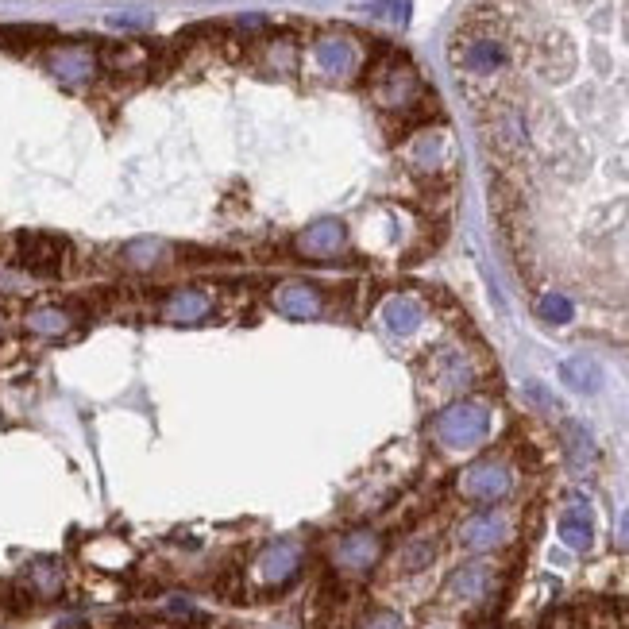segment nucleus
Here are the masks:
<instances>
[{"instance_id":"f257e3e1","label":"nucleus","mask_w":629,"mask_h":629,"mask_svg":"<svg viewBox=\"0 0 629 629\" xmlns=\"http://www.w3.org/2000/svg\"><path fill=\"white\" fill-rule=\"evenodd\" d=\"M429 433H433V440L444 452H471V448H479L483 440L491 437V410L483 402L460 398V402L444 406L433 417Z\"/></svg>"},{"instance_id":"f03ea898","label":"nucleus","mask_w":629,"mask_h":629,"mask_svg":"<svg viewBox=\"0 0 629 629\" xmlns=\"http://www.w3.org/2000/svg\"><path fill=\"white\" fill-rule=\"evenodd\" d=\"M421 78H417V70H413L410 62H402V58H390L383 62L375 74H371V97L379 101V109L386 112H406L417 105V97H421Z\"/></svg>"},{"instance_id":"7ed1b4c3","label":"nucleus","mask_w":629,"mask_h":629,"mask_svg":"<svg viewBox=\"0 0 629 629\" xmlns=\"http://www.w3.org/2000/svg\"><path fill=\"white\" fill-rule=\"evenodd\" d=\"M514 467L506 464V460H475V464H467L460 471V479H456V491L464 494L467 502H483V506H494V502H502L506 494L514 491Z\"/></svg>"},{"instance_id":"20e7f679","label":"nucleus","mask_w":629,"mask_h":629,"mask_svg":"<svg viewBox=\"0 0 629 629\" xmlns=\"http://www.w3.org/2000/svg\"><path fill=\"white\" fill-rule=\"evenodd\" d=\"M332 568L344 575H367L383 560V537L375 529H348L332 541Z\"/></svg>"},{"instance_id":"39448f33","label":"nucleus","mask_w":629,"mask_h":629,"mask_svg":"<svg viewBox=\"0 0 629 629\" xmlns=\"http://www.w3.org/2000/svg\"><path fill=\"white\" fill-rule=\"evenodd\" d=\"M494 587H498V575L487 560H467L460 564L456 572L448 575V583H444V595L452 602H460V606H479V602H487L494 595Z\"/></svg>"},{"instance_id":"423d86ee","label":"nucleus","mask_w":629,"mask_h":629,"mask_svg":"<svg viewBox=\"0 0 629 629\" xmlns=\"http://www.w3.org/2000/svg\"><path fill=\"white\" fill-rule=\"evenodd\" d=\"M271 305L290 321H313L325 313V290H317L305 278H286L271 290Z\"/></svg>"},{"instance_id":"0eeeda50","label":"nucleus","mask_w":629,"mask_h":629,"mask_svg":"<svg viewBox=\"0 0 629 629\" xmlns=\"http://www.w3.org/2000/svg\"><path fill=\"white\" fill-rule=\"evenodd\" d=\"M483 132H487V143H491L502 159H514V155L525 151V120H521V112L510 109V105H494V109H487V116H483Z\"/></svg>"},{"instance_id":"6e6552de","label":"nucleus","mask_w":629,"mask_h":629,"mask_svg":"<svg viewBox=\"0 0 629 629\" xmlns=\"http://www.w3.org/2000/svg\"><path fill=\"white\" fill-rule=\"evenodd\" d=\"M301 545L298 541H274L259 552V560H255V579L263 583V587H282V583H290L301 568Z\"/></svg>"},{"instance_id":"1a4fd4ad","label":"nucleus","mask_w":629,"mask_h":629,"mask_svg":"<svg viewBox=\"0 0 629 629\" xmlns=\"http://www.w3.org/2000/svg\"><path fill=\"white\" fill-rule=\"evenodd\" d=\"M66 255H70L66 240H58V236H39V232L24 236L20 247H16V263L31 274H58L62 263H66Z\"/></svg>"},{"instance_id":"9d476101","label":"nucleus","mask_w":629,"mask_h":629,"mask_svg":"<svg viewBox=\"0 0 629 629\" xmlns=\"http://www.w3.org/2000/svg\"><path fill=\"white\" fill-rule=\"evenodd\" d=\"M460 545L471 548V552H494L510 541V518L498 514V510H483V514H471V518L460 525Z\"/></svg>"},{"instance_id":"9b49d317","label":"nucleus","mask_w":629,"mask_h":629,"mask_svg":"<svg viewBox=\"0 0 629 629\" xmlns=\"http://www.w3.org/2000/svg\"><path fill=\"white\" fill-rule=\"evenodd\" d=\"M213 305H217V298H213L209 290L186 286V290L166 294L159 317H163L166 325H201L205 317H213Z\"/></svg>"},{"instance_id":"f8f14e48","label":"nucleus","mask_w":629,"mask_h":629,"mask_svg":"<svg viewBox=\"0 0 629 629\" xmlns=\"http://www.w3.org/2000/svg\"><path fill=\"white\" fill-rule=\"evenodd\" d=\"M294 247L305 259H332V255H340L348 247V228L340 220H313L309 228L298 232Z\"/></svg>"},{"instance_id":"ddd939ff","label":"nucleus","mask_w":629,"mask_h":629,"mask_svg":"<svg viewBox=\"0 0 629 629\" xmlns=\"http://www.w3.org/2000/svg\"><path fill=\"white\" fill-rule=\"evenodd\" d=\"M313 58L329 78H352L359 70V47L348 35H321L313 43Z\"/></svg>"},{"instance_id":"4468645a","label":"nucleus","mask_w":629,"mask_h":629,"mask_svg":"<svg viewBox=\"0 0 629 629\" xmlns=\"http://www.w3.org/2000/svg\"><path fill=\"white\" fill-rule=\"evenodd\" d=\"M460 70L471 74V78H494L502 66H506V47L491 39V35H479V39H467L464 47H460Z\"/></svg>"},{"instance_id":"2eb2a0df","label":"nucleus","mask_w":629,"mask_h":629,"mask_svg":"<svg viewBox=\"0 0 629 629\" xmlns=\"http://www.w3.org/2000/svg\"><path fill=\"white\" fill-rule=\"evenodd\" d=\"M537 70L545 74L548 82H564L575 70V47L568 43L564 31H548L537 47Z\"/></svg>"},{"instance_id":"dca6fc26","label":"nucleus","mask_w":629,"mask_h":629,"mask_svg":"<svg viewBox=\"0 0 629 629\" xmlns=\"http://www.w3.org/2000/svg\"><path fill=\"white\" fill-rule=\"evenodd\" d=\"M47 66H51V74H58L62 82L78 85V82H89V78L97 74V55H93L89 47L70 43V47H55V51L47 55Z\"/></svg>"},{"instance_id":"f3484780","label":"nucleus","mask_w":629,"mask_h":629,"mask_svg":"<svg viewBox=\"0 0 629 629\" xmlns=\"http://www.w3.org/2000/svg\"><path fill=\"white\" fill-rule=\"evenodd\" d=\"M556 529H560V541L575 552H587V548L595 545V525H591V506L587 502H572L560 521H556Z\"/></svg>"},{"instance_id":"a211bd4d","label":"nucleus","mask_w":629,"mask_h":629,"mask_svg":"<svg viewBox=\"0 0 629 629\" xmlns=\"http://www.w3.org/2000/svg\"><path fill=\"white\" fill-rule=\"evenodd\" d=\"M421 321H425V301H417L413 294H394V298H386V305H383V325L390 332L406 336V332H417V329H421Z\"/></svg>"},{"instance_id":"6ab92c4d","label":"nucleus","mask_w":629,"mask_h":629,"mask_svg":"<svg viewBox=\"0 0 629 629\" xmlns=\"http://www.w3.org/2000/svg\"><path fill=\"white\" fill-rule=\"evenodd\" d=\"M560 383L575 390V394H595V390H602V367L587 356L564 359L560 363Z\"/></svg>"},{"instance_id":"aec40b11","label":"nucleus","mask_w":629,"mask_h":629,"mask_svg":"<svg viewBox=\"0 0 629 629\" xmlns=\"http://www.w3.org/2000/svg\"><path fill=\"white\" fill-rule=\"evenodd\" d=\"M429 375H433V386L437 390H464L471 383V367H467L464 356L456 352H437L433 363H429Z\"/></svg>"},{"instance_id":"412c9836","label":"nucleus","mask_w":629,"mask_h":629,"mask_svg":"<svg viewBox=\"0 0 629 629\" xmlns=\"http://www.w3.org/2000/svg\"><path fill=\"white\" fill-rule=\"evenodd\" d=\"M24 329L35 332V336H66L74 329V313L58 309V305H39L24 317Z\"/></svg>"},{"instance_id":"4be33fe9","label":"nucleus","mask_w":629,"mask_h":629,"mask_svg":"<svg viewBox=\"0 0 629 629\" xmlns=\"http://www.w3.org/2000/svg\"><path fill=\"white\" fill-rule=\"evenodd\" d=\"M437 560V541L433 537H413V541H406V545L398 548V572H406V575H413V572H421V568H429Z\"/></svg>"},{"instance_id":"5701e85b","label":"nucleus","mask_w":629,"mask_h":629,"mask_svg":"<svg viewBox=\"0 0 629 629\" xmlns=\"http://www.w3.org/2000/svg\"><path fill=\"white\" fill-rule=\"evenodd\" d=\"M166 255H170V247L159 244V240H139V244L124 247V263H128L132 271H155Z\"/></svg>"},{"instance_id":"b1692460","label":"nucleus","mask_w":629,"mask_h":629,"mask_svg":"<svg viewBox=\"0 0 629 629\" xmlns=\"http://www.w3.org/2000/svg\"><path fill=\"white\" fill-rule=\"evenodd\" d=\"M28 587L39 595V599H55L62 591V572H58L51 560H39L28 568Z\"/></svg>"},{"instance_id":"393cba45","label":"nucleus","mask_w":629,"mask_h":629,"mask_svg":"<svg viewBox=\"0 0 629 629\" xmlns=\"http://www.w3.org/2000/svg\"><path fill=\"white\" fill-rule=\"evenodd\" d=\"M440 155H444V139H440L437 132H421V136L413 139L410 163L417 166V170H437Z\"/></svg>"},{"instance_id":"a878e982","label":"nucleus","mask_w":629,"mask_h":629,"mask_svg":"<svg viewBox=\"0 0 629 629\" xmlns=\"http://www.w3.org/2000/svg\"><path fill=\"white\" fill-rule=\"evenodd\" d=\"M537 317H541L545 325H568L575 317V305L572 298H564V294H545V298L537 301Z\"/></svg>"},{"instance_id":"bb28decb","label":"nucleus","mask_w":629,"mask_h":629,"mask_svg":"<svg viewBox=\"0 0 629 629\" xmlns=\"http://www.w3.org/2000/svg\"><path fill=\"white\" fill-rule=\"evenodd\" d=\"M564 440H568V448H572V460L579 467L595 460V440L587 437V429H583V425H564Z\"/></svg>"},{"instance_id":"cd10ccee","label":"nucleus","mask_w":629,"mask_h":629,"mask_svg":"<svg viewBox=\"0 0 629 629\" xmlns=\"http://www.w3.org/2000/svg\"><path fill=\"white\" fill-rule=\"evenodd\" d=\"M101 62L109 66V70H132V66H143L147 62V51L143 47H109Z\"/></svg>"},{"instance_id":"c85d7f7f","label":"nucleus","mask_w":629,"mask_h":629,"mask_svg":"<svg viewBox=\"0 0 629 629\" xmlns=\"http://www.w3.org/2000/svg\"><path fill=\"white\" fill-rule=\"evenodd\" d=\"M383 20L390 24H406L410 20V0H379V8H375Z\"/></svg>"},{"instance_id":"c756f323","label":"nucleus","mask_w":629,"mask_h":629,"mask_svg":"<svg viewBox=\"0 0 629 629\" xmlns=\"http://www.w3.org/2000/svg\"><path fill=\"white\" fill-rule=\"evenodd\" d=\"M363 629H406V626H402V618H398V614L379 610V614H371V618H367V626Z\"/></svg>"},{"instance_id":"7c9ffc66","label":"nucleus","mask_w":629,"mask_h":629,"mask_svg":"<svg viewBox=\"0 0 629 629\" xmlns=\"http://www.w3.org/2000/svg\"><path fill=\"white\" fill-rule=\"evenodd\" d=\"M618 533H622V541L629 545V510L622 514V525H618Z\"/></svg>"},{"instance_id":"2f4dec72","label":"nucleus","mask_w":629,"mask_h":629,"mask_svg":"<svg viewBox=\"0 0 629 629\" xmlns=\"http://www.w3.org/2000/svg\"><path fill=\"white\" fill-rule=\"evenodd\" d=\"M626 35H629V4H626Z\"/></svg>"},{"instance_id":"473e14b6","label":"nucleus","mask_w":629,"mask_h":629,"mask_svg":"<svg viewBox=\"0 0 629 629\" xmlns=\"http://www.w3.org/2000/svg\"><path fill=\"white\" fill-rule=\"evenodd\" d=\"M0 336H4V317H0Z\"/></svg>"}]
</instances>
